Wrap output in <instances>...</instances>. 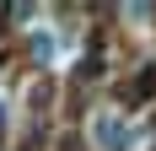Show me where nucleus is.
<instances>
[{"mask_svg": "<svg viewBox=\"0 0 156 151\" xmlns=\"http://www.w3.org/2000/svg\"><path fill=\"white\" fill-rule=\"evenodd\" d=\"M135 97H156V65H145L135 76Z\"/></svg>", "mask_w": 156, "mask_h": 151, "instance_id": "f257e3e1", "label": "nucleus"}]
</instances>
